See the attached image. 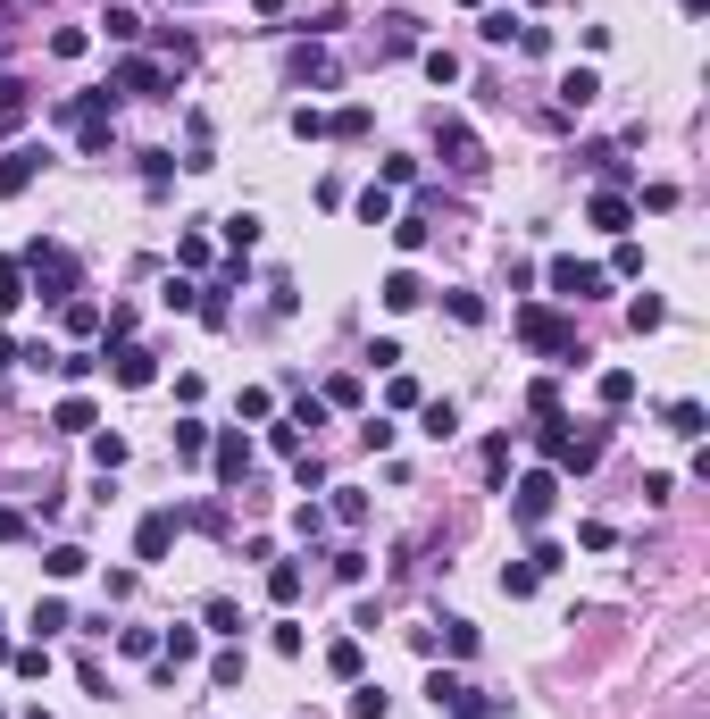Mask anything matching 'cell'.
I'll use <instances>...</instances> for the list:
<instances>
[{
    "label": "cell",
    "mask_w": 710,
    "mask_h": 719,
    "mask_svg": "<svg viewBox=\"0 0 710 719\" xmlns=\"http://www.w3.org/2000/svg\"><path fill=\"white\" fill-rule=\"evenodd\" d=\"M426 703H435V711H452V719H493V711H502V703H485V694L468 686V678H452V669H435V678H426Z\"/></svg>",
    "instance_id": "cell-1"
},
{
    "label": "cell",
    "mask_w": 710,
    "mask_h": 719,
    "mask_svg": "<svg viewBox=\"0 0 710 719\" xmlns=\"http://www.w3.org/2000/svg\"><path fill=\"white\" fill-rule=\"evenodd\" d=\"M26 276H34L42 301H67V293H76V260H67L59 243H34V251H26Z\"/></svg>",
    "instance_id": "cell-2"
},
{
    "label": "cell",
    "mask_w": 710,
    "mask_h": 719,
    "mask_svg": "<svg viewBox=\"0 0 710 719\" xmlns=\"http://www.w3.org/2000/svg\"><path fill=\"white\" fill-rule=\"evenodd\" d=\"M552 502H560V477H552V469H535V477H518L510 519H518V527H543V519H552Z\"/></svg>",
    "instance_id": "cell-3"
},
{
    "label": "cell",
    "mask_w": 710,
    "mask_h": 719,
    "mask_svg": "<svg viewBox=\"0 0 710 719\" xmlns=\"http://www.w3.org/2000/svg\"><path fill=\"white\" fill-rule=\"evenodd\" d=\"M518 335H527L535 352H577V327L552 318V310H518Z\"/></svg>",
    "instance_id": "cell-4"
},
{
    "label": "cell",
    "mask_w": 710,
    "mask_h": 719,
    "mask_svg": "<svg viewBox=\"0 0 710 719\" xmlns=\"http://www.w3.org/2000/svg\"><path fill=\"white\" fill-rule=\"evenodd\" d=\"M435 143H443V159H452L460 176H485V143H477L460 118H443V126H435Z\"/></svg>",
    "instance_id": "cell-5"
},
{
    "label": "cell",
    "mask_w": 710,
    "mask_h": 719,
    "mask_svg": "<svg viewBox=\"0 0 710 719\" xmlns=\"http://www.w3.org/2000/svg\"><path fill=\"white\" fill-rule=\"evenodd\" d=\"M168 544H176V510H151L134 527V561H168Z\"/></svg>",
    "instance_id": "cell-6"
},
{
    "label": "cell",
    "mask_w": 710,
    "mask_h": 719,
    "mask_svg": "<svg viewBox=\"0 0 710 719\" xmlns=\"http://www.w3.org/2000/svg\"><path fill=\"white\" fill-rule=\"evenodd\" d=\"M552 293H560V301H594V293H602V268H577V260H552Z\"/></svg>",
    "instance_id": "cell-7"
},
{
    "label": "cell",
    "mask_w": 710,
    "mask_h": 719,
    "mask_svg": "<svg viewBox=\"0 0 710 719\" xmlns=\"http://www.w3.org/2000/svg\"><path fill=\"white\" fill-rule=\"evenodd\" d=\"M117 92H142V101H159V92H168V67H151V59H126V67H117Z\"/></svg>",
    "instance_id": "cell-8"
},
{
    "label": "cell",
    "mask_w": 710,
    "mask_h": 719,
    "mask_svg": "<svg viewBox=\"0 0 710 719\" xmlns=\"http://www.w3.org/2000/svg\"><path fill=\"white\" fill-rule=\"evenodd\" d=\"M42 159H51V151H34V143H26V151H0V193H26Z\"/></svg>",
    "instance_id": "cell-9"
},
{
    "label": "cell",
    "mask_w": 710,
    "mask_h": 719,
    "mask_svg": "<svg viewBox=\"0 0 710 719\" xmlns=\"http://www.w3.org/2000/svg\"><path fill=\"white\" fill-rule=\"evenodd\" d=\"M109 377H117V385H134V393H142V385H151V377H159V360H151V352H142V343H126V352H117V360H109Z\"/></svg>",
    "instance_id": "cell-10"
},
{
    "label": "cell",
    "mask_w": 710,
    "mask_h": 719,
    "mask_svg": "<svg viewBox=\"0 0 710 719\" xmlns=\"http://www.w3.org/2000/svg\"><path fill=\"white\" fill-rule=\"evenodd\" d=\"M243 469H251V435L234 427V435H218V477H226V485H243Z\"/></svg>",
    "instance_id": "cell-11"
},
{
    "label": "cell",
    "mask_w": 710,
    "mask_h": 719,
    "mask_svg": "<svg viewBox=\"0 0 710 719\" xmlns=\"http://www.w3.org/2000/svg\"><path fill=\"white\" fill-rule=\"evenodd\" d=\"M418 301H426L418 268H393V276H385V310H418Z\"/></svg>",
    "instance_id": "cell-12"
},
{
    "label": "cell",
    "mask_w": 710,
    "mask_h": 719,
    "mask_svg": "<svg viewBox=\"0 0 710 719\" xmlns=\"http://www.w3.org/2000/svg\"><path fill=\"white\" fill-rule=\"evenodd\" d=\"M627 327H635V335L669 327V301H660V293H635V301H627Z\"/></svg>",
    "instance_id": "cell-13"
},
{
    "label": "cell",
    "mask_w": 710,
    "mask_h": 719,
    "mask_svg": "<svg viewBox=\"0 0 710 719\" xmlns=\"http://www.w3.org/2000/svg\"><path fill=\"white\" fill-rule=\"evenodd\" d=\"M594 92H602V76H594V67H568V76H560V109H585Z\"/></svg>",
    "instance_id": "cell-14"
},
{
    "label": "cell",
    "mask_w": 710,
    "mask_h": 719,
    "mask_svg": "<svg viewBox=\"0 0 710 719\" xmlns=\"http://www.w3.org/2000/svg\"><path fill=\"white\" fill-rule=\"evenodd\" d=\"M418 419H426V435L443 444V435H460V402H418Z\"/></svg>",
    "instance_id": "cell-15"
},
{
    "label": "cell",
    "mask_w": 710,
    "mask_h": 719,
    "mask_svg": "<svg viewBox=\"0 0 710 719\" xmlns=\"http://www.w3.org/2000/svg\"><path fill=\"white\" fill-rule=\"evenodd\" d=\"M92 419H101V410H92L84 393H67V402H59V435H92Z\"/></svg>",
    "instance_id": "cell-16"
},
{
    "label": "cell",
    "mask_w": 710,
    "mask_h": 719,
    "mask_svg": "<svg viewBox=\"0 0 710 719\" xmlns=\"http://www.w3.org/2000/svg\"><path fill=\"white\" fill-rule=\"evenodd\" d=\"M360 218H368V226H393V184H368V193H360Z\"/></svg>",
    "instance_id": "cell-17"
},
{
    "label": "cell",
    "mask_w": 710,
    "mask_h": 719,
    "mask_svg": "<svg viewBox=\"0 0 710 719\" xmlns=\"http://www.w3.org/2000/svg\"><path fill=\"white\" fill-rule=\"evenodd\" d=\"M251 243H259V218H251V210H234V218H226V251H234V260H243Z\"/></svg>",
    "instance_id": "cell-18"
},
{
    "label": "cell",
    "mask_w": 710,
    "mask_h": 719,
    "mask_svg": "<svg viewBox=\"0 0 710 719\" xmlns=\"http://www.w3.org/2000/svg\"><path fill=\"white\" fill-rule=\"evenodd\" d=\"M209 452V427L201 419H176V460H201Z\"/></svg>",
    "instance_id": "cell-19"
},
{
    "label": "cell",
    "mask_w": 710,
    "mask_h": 719,
    "mask_svg": "<svg viewBox=\"0 0 710 719\" xmlns=\"http://www.w3.org/2000/svg\"><path fill=\"white\" fill-rule=\"evenodd\" d=\"M201 619H209V636H243V611H234V602H226V594H218V602H209V611H201Z\"/></svg>",
    "instance_id": "cell-20"
},
{
    "label": "cell",
    "mask_w": 710,
    "mask_h": 719,
    "mask_svg": "<svg viewBox=\"0 0 710 719\" xmlns=\"http://www.w3.org/2000/svg\"><path fill=\"white\" fill-rule=\"evenodd\" d=\"M59 628H67V602L42 594V602H34V636H59Z\"/></svg>",
    "instance_id": "cell-21"
},
{
    "label": "cell",
    "mask_w": 710,
    "mask_h": 719,
    "mask_svg": "<svg viewBox=\"0 0 710 719\" xmlns=\"http://www.w3.org/2000/svg\"><path fill=\"white\" fill-rule=\"evenodd\" d=\"M635 402V377H627V368H610V377H602V410H627Z\"/></svg>",
    "instance_id": "cell-22"
},
{
    "label": "cell",
    "mask_w": 710,
    "mask_h": 719,
    "mask_svg": "<svg viewBox=\"0 0 710 719\" xmlns=\"http://www.w3.org/2000/svg\"><path fill=\"white\" fill-rule=\"evenodd\" d=\"M635 210H627V201L619 193H594V226H610V235H619V226H627Z\"/></svg>",
    "instance_id": "cell-23"
},
{
    "label": "cell",
    "mask_w": 710,
    "mask_h": 719,
    "mask_svg": "<svg viewBox=\"0 0 710 719\" xmlns=\"http://www.w3.org/2000/svg\"><path fill=\"white\" fill-rule=\"evenodd\" d=\"M84 561H92V552H84V544H59V552H51V561H42V569H51V577H84Z\"/></svg>",
    "instance_id": "cell-24"
},
{
    "label": "cell",
    "mask_w": 710,
    "mask_h": 719,
    "mask_svg": "<svg viewBox=\"0 0 710 719\" xmlns=\"http://www.w3.org/2000/svg\"><path fill=\"white\" fill-rule=\"evenodd\" d=\"M268 594H276V602H301V569L276 561V569H268Z\"/></svg>",
    "instance_id": "cell-25"
},
{
    "label": "cell",
    "mask_w": 710,
    "mask_h": 719,
    "mask_svg": "<svg viewBox=\"0 0 710 719\" xmlns=\"http://www.w3.org/2000/svg\"><path fill=\"white\" fill-rule=\"evenodd\" d=\"M293 134H301V143H318V134H335V118H326V109H293Z\"/></svg>",
    "instance_id": "cell-26"
},
{
    "label": "cell",
    "mask_w": 710,
    "mask_h": 719,
    "mask_svg": "<svg viewBox=\"0 0 710 719\" xmlns=\"http://www.w3.org/2000/svg\"><path fill=\"white\" fill-rule=\"evenodd\" d=\"M293 76H310V84H326V76H335V59H326V51H293Z\"/></svg>",
    "instance_id": "cell-27"
},
{
    "label": "cell",
    "mask_w": 710,
    "mask_h": 719,
    "mask_svg": "<svg viewBox=\"0 0 710 719\" xmlns=\"http://www.w3.org/2000/svg\"><path fill=\"white\" fill-rule=\"evenodd\" d=\"M101 26H109V42H134L142 17H134V9H101Z\"/></svg>",
    "instance_id": "cell-28"
},
{
    "label": "cell",
    "mask_w": 710,
    "mask_h": 719,
    "mask_svg": "<svg viewBox=\"0 0 710 719\" xmlns=\"http://www.w3.org/2000/svg\"><path fill=\"white\" fill-rule=\"evenodd\" d=\"M543 586V569L535 561H518V569H502V594H535Z\"/></svg>",
    "instance_id": "cell-29"
},
{
    "label": "cell",
    "mask_w": 710,
    "mask_h": 719,
    "mask_svg": "<svg viewBox=\"0 0 710 719\" xmlns=\"http://www.w3.org/2000/svg\"><path fill=\"white\" fill-rule=\"evenodd\" d=\"M67 335H101V310H92V301H67Z\"/></svg>",
    "instance_id": "cell-30"
},
{
    "label": "cell",
    "mask_w": 710,
    "mask_h": 719,
    "mask_svg": "<svg viewBox=\"0 0 710 719\" xmlns=\"http://www.w3.org/2000/svg\"><path fill=\"white\" fill-rule=\"evenodd\" d=\"M293 536H301V544H318V536H326V510L301 502V510H293Z\"/></svg>",
    "instance_id": "cell-31"
},
{
    "label": "cell",
    "mask_w": 710,
    "mask_h": 719,
    "mask_svg": "<svg viewBox=\"0 0 710 719\" xmlns=\"http://www.w3.org/2000/svg\"><path fill=\"white\" fill-rule=\"evenodd\" d=\"M443 644H452V653L468 661V653H477V628H468V619H443Z\"/></svg>",
    "instance_id": "cell-32"
},
{
    "label": "cell",
    "mask_w": 710,
    "mask_h": 719,
    "mask_svg": "<svg viewBox=\"0 0 710 719\" xmlns=\"http://www.w3.org/2000/svg\"><path fill=\"white\" fill-rule=\"evenodd\" d=\"M326 669H335V678H360V644H351V636H343V644H335V653H326Z\"/></svg>",
    "instance_id": "cell-33"
},
{
    "label": "cell",
    "mask_w": 710,
    "mask_h": 719,
    "mask_svg": "<svg viewBox=\"0 0 710 719\" xmlns=\"http://www.w3.org/2000/svg\"><path fill=\"white\" fill-rule=\"evenodd\" d=\"M426 76H435V84H460V51H426Z\"/></svg>",
    "instance_id": "cell-34"
},
{
    "label": "cell",
    "mask_w": 710,
    "mask_h": 719,
    "mask_svg": "<svg viewBox=\"0 0 710 719\" xmlns=\"http://www.w3.org/2000/svg\"><path fill=\"white\" fill-rule=\"evenodd\" d=\"M351 719H385V686H360V694H351Z\"/></svg>",
    "instance_id": "cell-35"
},
{
    "label": "cell",
    "mask_w": 710,
    "mask_h": 719,
    "mask_svg": "<svg viewBox=\"0 0 710 719\" xmlns=\"http://www.w3.org/2000/svg\"><path fill=\"white\" fill-rule=\"evenodd\" d=\"M577 544H585V552H610L619 536H610V519H585V527H577Z\"/></svg>",
    "instance_id": "cell-36"
},
{
    "label": "cell",
    "mask_w": 710,
    "mask_h": 719,
    "mask_svg": "<svg viewBox=\"0 0 710 719\" xmlns=\"http://www.w3.org/2000/svg\"><path fill=\"white\" fill-rule=\"evenodd\" d=\"M393 243L401 251H426V218H393Z\"/></svg>",
    "instance_id": "cell-37"
},
{
    "label": "cell",
    "mask_w": 710,
    "mask_h": 719,
    "mask_svg": "<svg viewBox=\"0 0 710 719\" xmlns=\"http://www.w3.org/2000/svg\"><path fill=\"white\" fill-rule=\"evenodd\" d=\"M9 118H26V84H0V126Z\"/></svg>",
    "instance_id": "cell-38"
},
{
    "label": "cell",
    "mask_w": 710,
    "mask_h": 719,
    "mask_svg": "<svg viewBox=\"0 0 710 719\" xmlns=\"http://www.w3.org/2000/svg\"><path fill=\"white\" fill-rule=\"evenodd\" d=\"M0 310H17V260H0Z\"/></svg>",
    "instance_id": "cell-39"
},
{
    "label": "cell",
    "mask_w": 710,
    "mask_h": 719,
    "mask_svg": "<svg viewBox=\"0 0 710 719\" xmlns=\"http://www.w3.org/2000/svg\"><path fill=\"white\" fill-rule=\"evenodd\" d=\"M9 360H17V352H9V335H0V368H9Z\"/></svg>",
    "instance_id": "cell-40"
},
{
    "label": "cell",
    "mask_w": 710,
    "mask_h": 719,
    "mask_svg": "<svg viewBox=\"0 0 710 719\" xmlns=\"http://www.w3.org/2000/svg\"><path fill=\"white\" fill-rule=\"evenodd\" d=\"M468 9H477V0H468Z\"/></svg>",
    "instance_id": "cell-41"
}]
</instances>
